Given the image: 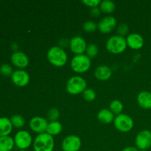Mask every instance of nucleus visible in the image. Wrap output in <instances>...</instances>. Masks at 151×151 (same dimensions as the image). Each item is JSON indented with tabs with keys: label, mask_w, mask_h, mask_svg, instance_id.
<instances>
[{
	"label": "nucleus",
	"mask_w": 151,
	"mask_h": 151,
	"mask_svg": "<svg viewBox=\"0 0 151 151\" xmlns=\"http://www.w3.org/2000/svg\"><path fill=\"white\" fill-rule=\"evenodd\" d=\"M49 62L55 67H63L68 60V55L64 49L59 46H54L50 48L47 53Z\"/></svg>",
	"instance_id": "1"
},
{
	"label": "nucleus",
	"mask_w": 151,
	"mask_h": 151,
	"mask_svg": "<svg viewBox=\"0 0 151 151\" xmlns=\"http://www.w3.org/2000/svg\"><path fill=\"white\" fill-rule=\"evenodd\" d=\"M34 151H53L55 140L52 136L47 133L38 134L32 142Z\"/></svg>",
	"instance_id": "2"
},
{
	"label": "nucleus",
	"mask_w": 151,
	"mask_h": 151,
	"mask_svg": "<svg viewBox=\"0 0 151 151\" xmlns=\"http://www.w3.org/2000/svg\"><path fill=\"white\" fill-rule=\"evenodd\" d=\"M127 42L125 37L113 35L107 40L106 44V50L112 54H121L126 50Z\"/></svg>",
	"instance_id": "3"
},
{
	"label": "nucleus",
	"mask_w": 151,
	"mask_h": 151,
	"mask_svg": "<svg viewBox=\"0 0 151 151\" xmlns=\"http://www.w3.org/2000/svg\"><path fill=\"white\" fill-rule=\"evenodd\" d=\"M91 65V58H89L85 54L74 56L70 63L72 70L78 74H83L86 72L90 69Z\"/></svg>",
	"instance_id": "4"
},
{
	"label": "nucleus",
	"mask_w": 151,
	"mask_h": 151,
	"mask_svg": "<svg viewBox=\"0 0 151 151\" xmlns=\"http://www.w3.org/2000/svg\"><path fill=\"white\" fill-rule=\"evenodd\" d=\"M66 91L72 95L83 94L87 88V83L84 78L81 76H73L66 82Z\"/></svg>",
	"instance_id": "5"
},
{
	"label": "nucleus",
	"mask_w": 151,
	"mask_h": 151,
	"mask_svg": "<svg viewBox=\"0 0 151 151\" xmlns=\"http://www.w3.org/2000/svg\"><path fill=\"white\" fill-rule=\"evenodd\" d=\"M114 125L117 131L122 133L129 132L134 128V120L132 118L125 114L116 115L114 119Z\"/></svg>",
	"instance_id": "6"
},
{
	"label": "nucleus",
	"mask_w": 151,
	"mask_h": 151,
	"mask_svg": "<svg viewBox=\"0 0 151 151\" xmlns=\"http://www.w3.org/2000/svg\"><path fill=\"white\" fill-rule=\"evenodd\" d=\"M15 145L19 150H27L32 144V138L31 134L27 131H19L16 134L14 137Z\"/></svg>",
	"instance_id": "7"
},
{
	"label": "nucleus",
	"mask_w": 151,
	"mask_h": 151,
	"mask_svg": "<svg viewBox=\"0 0 151 151\" xmlns=\"http://www.w3.org/2000/svg\"><path fill=\"white\" fill-rule=\"evenodd\" d=\"M82 145L81 138L76 135H69L61 143L62 151H79Z\"/></svg>",
	"instance_id": "8"
},
{
	"label": "nucleus",
	"mask_w": 151,
	"mask_h": 151,
	"mask_svg": "<svg viewBox=\"0 0 151 151\" xmlns=\"http://www.w3.org/2000/svg\"><path fill=\"white\" fill-rule=\"evenodd\" d=\"M135 144L138 150H147L151 147V131L149 130L140 131L135 138Z\"/></svg>",
	"instance_id": "9"
},
{
	"label": "nucleus",
	"mask_w": 151,
	"mask_h": 151,
	"mask_svg": "<svg viewBox=\"0 0 151 151\" xmlns=\"http://www.w3.org/2000/svg\"><path fill=\"white\" fill-rule=\"evenodd\" d=\"M48 120L43 116H34L29 120V126L33 132L38 134L47 132V128L48 126Z\"/></svg>",
	"instance_id": "10"
},
{
	"label": "nucleus",
	"mask_w": 151,
	"mask_h": 151,
	"mask_svg": "<svg viewBox=\"0 0 151 151\" xmlns=\"http://www.w3.org/2000/svg\"><path fill=\"white\" fill-rule=\"evenodd\" d=\"M117 27L116 19L112 16H108L103 18L97 24V29L102 33L108 34L113 31Z\"/></svg>",
	"instance_id": "11"
},
{
	"label": "nucleus",
	"mask_w": 151,
	"mask_h": 151,
	"mask_svg": "<svg viewBox=\"0 0 151 151\" xmlns=\"http://www.w3.org/2000/svg\"><path fill=\"white\" fill-rule=\"evenodd\" d=\"M87 44L86 40L81 36H75L70 39L69 42V48L70 50L75 54V55H83L86 52V50L87 48Z\"/></svg>",
	"instance_id": "12"
},
{
	"label": "nucleus",
	"mask_w": 151,
	"mask_h": 151,
	"mask_svg": "<svg viewBox=\"0 0 151 151\" xmlns=\"http://www.w3.org/2000/svg\"><path fill=\"white\" fill-rule=\"evenodd\" d=\"M11 63L20 69L27 67L29 60L28 56L22 51H16L11 55L10 57Z\"/></svg>",
	"instance_id": "13"
},
{
	"label": "nucleus",
	"mask_w": 151,
	"mask_h": 151,
	"mask_svg": "<svg viewBox=\"0 0 151 151\" xmlns=\"http://www.w3.org/2000/svg\"><path fill=\"white\" fill-rule=\"evenodd\" d=\"M29 75L26 71L23 69H17L14 71L11 75L12 82L16 86L24 87L27 85L29 82Z\"/></svg>",
	"instance_id": "14"
},
{
	"label": "nucleus",
	"mask_w": 151,
	"mask_h": 151,
	"mask_svg": "<svg viewBox=\"0 0 151 151\" xmlns=\"http://www.w3.org/2000/svg\"><path fill=\"white\" fill-rule=\"evenodd\" d=\"M128 47L132 50H139L144 46V38L139 33H130L126 38Z\"/></svg>",
	"instance_id": "15"
},
{
	"label": "nucleus",
	"mask_w": 151,
	"mask_h": 151,
	"mask_svg": "<svg viewBox=\"0 0 151 151\" xmlns=\"http://www.w3.org/2000/svg\"><path fill=\"white\" fill-rule=\"evenodd\" d=\"M112 75V70L106 65H100L94 70V77L100 81H106L110 79Z\"/></svg>",
	"instance_id": "16"
},
{
	"label": "nucleus",
	"mask_w": 151,
	"mask_h": 151,
	"mask_svg": "<svg viewBox=\"0 0 151 151\" xmlns=\"http://www.w3.org/2000/svg\"><path fill=\"white\" fill-rule=\"evenodd\" d=\"M137 103L139 106L144 109H151V92L142 91L137 95Z\"/></svg>",
	"instance_id": "17"
},
{
	"label": "nucleus",
	"mask_w": 151,
	"mask_h": 151,
	"mask_svg": "<svg viewBox=\"0 0 151 151\" xmlns=\"http://www.w3.org/2000/svg\"><path fill=\"white\" fill-rule=\"evenodd\" d=\"M13 130L10 119L7 117H0V137H7Z\"/></svg>",
	"instance_id": "18"
},
{
	"label": "nucleus",
	"mask_w": 151,
	"mask_h": 151,
	"mask_svg": "<svg viewBox=\"0 0 151 151\" xmlns=\"http://www.w3.org/2000/svg\"><path fill=\"white\" fill-rule=\"evenodd\" d=\"M115 116L114 114L109 109H101L97 114V119L100 122L103 124H110L114 122Z\"/></svg>",
	"instance_id": "19"
},
{
	"label": "nucleus",
	"mask_w": 151,
	"mask_h": 151,
	"mask_svg": "<svg viewBox=\"0 0 151 151\" xmlns=\"http://www.w3.org/2000/svg\"><path fill=\"white\" fill-rule=\"evenodd\" d=\"M14 145V139L10 136L0 137V151H11Z\"/></svg>",
	"instance_id": "20"
},
{
	"label": "nucleus",
	"mask_w": 151,
	"mask_h": 151,
	"mask_svg": "<svg viewBox=\"0 0 151 151\" xmlns=\"http://www.w3.org/2000/svg\"><path fill=\"white\" fill-rule=\"evenodd\" d=\"M62 128H63V126H62L61 123L58 121L50 122L48 124V126H47L46 133L54 137V136H57L61 133Z\"/></svg>",
	"instance_id": "21"
},
{
	"label": "nucleus",
	"mask_w": 151,
	"mask_h": 151,
	"mask_svg": "<svg viewBox=\"0 0 151 151\" xmlns=\"http://www.w3.org/2000/svg\"><path fill=\"white\" fill-rule=\"evenodd\" d=\"M100 9L103 13L111 14L116 10V4L113 1L104 0V1H101V3L100 4Z\"/></svg>",
	"instance_id": "22"
},
{
	"label": "nucleus",
	"mask_w": 151,
	"mask_h": 151,
	"mask_svg": "<svg viewBox=\"0 0 151 151\" xmlns=\"http://www.w3.org/2000/svg\"><path fill=\"white\" fill-rule=\"evenodd\" d=\"M109 110L114 114L119 115L122 114L123 111V104L120 100H114L111 102L110 106H109Z\"/></svg>",
	"instance_id": "23"
},
{
	"label": "nucleus",
	"mask_w": 151,
	"mask_h": 151,
	"mask_svg": "<svg viewBox=\"0 0 151 151\" xmlns=\"http://www.w3.org/2000/svg\"><path fill=\"white\" fill-rule=\"evenodd\" d=\"M10 122H11L13 127L16 128H22L25 125V119L22 115L15 114L10 117Z\"/></svg>",
	"instance_id": "24"
},
{
	"label": "nucleus",
	"mask_w": 151,
	"mask_h": 151,
	"mask_svg": "<svg viewBox=\"0 0 151 151\" xmlns=\"http://www.w3.org/2000/svg\"><path fill=\"white\" fill-rule=\"evenodd\" d=\"M99 48L96 44H90L87 46L86 50V55L89 58H94L98 55Z\"/></svg>",
	"instance_id": "25"
},
{
	"label": "nucleus",
	"mask_w": 151,
	"mask_h": 151,
	"mask_svg": "<svg viewBox=\"0 0 151 151\" xmlns=\"http://www.w3.org/2000/svg\"><path fill=\"white\" fill-rule=\"evenodd\" d=\"M97 97L95 91L92 88H87L85 91L83 92V97L84 100L87 102H92L94 101Z\"/></svg>",
	"instance_id": "26"
},
{
	"label": "nucleus",
	"mask_w": 151,
	"mask_h": 151,
	"mask_svg": "<svg viewBox=\"0 0 151 151\" xmlns=\"http://www.w3.org/2000/svg\"><path fill=\"white\" fill-rule=\"evenodd\" d=\"M47 119L50 122H54V121H58L59 116H60V111L56 108H51L47 111Z\"/></svg>",
	"instance_id": "27"
},
{
	"label": "nucleus",
	"mask_w": 151,
	"mask_h": 151,
	"mask_svg": "<svg viewBox=\"0 0 151 151\" xmlns=\"http://www.w3.org/2000/svg\"><path fill=\"white\" fill-rule=\"evenodd\" d=\"M13 68L8 63H3L1 66H0V74L4 77H9L13 75Z\"/></svg>",
	"instance_id": "28"
},
{
	"label": "nucleus",
	"mask_w": 151,
	"mask_h": 151,
	"mask_svg": "<svg viewBox=\"0 0 151 151\" xmlns=\"http://www.w3.org/2000/svg\"><path fill=\"white\" fill-rule=\"evenodd\" d=\"M116 32L119 36H128L129 33V27L125 23H121L116 27Z\"/></svg>",
	"instance_id": "29"
},
{
	"label": "nucleus",
	"mask_w": 151,
	"mask_h": 151,
	"mask_svg": "<svg viewBox=\"0 0 151 151\" xmlns=\"http://www.w3.org/2000/svg\"><path fill=\"white\" fill-rule=\"evenodd\" d=\"M84 31L86 32H93L97 29V24L93 21H87L83 25Z\"/></svg>",
	"instance_id": "30"
},
{
	"label": "nucleus",
	"mask_w": 151,
	"mask_h": 151,
	"mask_svg": "<svg viewBox=\"0 0 151 151\" xmlns=\"http://www.w3.org/2000/svg\"><path fill=\"white\" fill-rule=\"evenodd\" d=\"M82 3L85 5L88 6L91 8H94V7L100 6L101 1L100 0H83V1H82Z\"/></svg>",
	"instance_id": "31"
},
{
	"label": "nucleus",
	"mask_w": 151,
	"mask_h": 151,
	"mask_svg": "<svg viewBox=\"0 0 151 151\" xmlns=\"http://www.w3.org/2000/svg\"><path fill=\"white\" fill-rule=\"evenodd\" d=\"M69 42H70V40L67 39V38H61L59 41L58 46L63 49L66 48L67 47H69Z\"/></svg>",
	"instance_id": "32"
},
{
	"label": "nucleus",
	"mask_w": 151,
	"mask_h": 151,
	"mask_svg": "<svg viewBox=\"0 0 151 151\" xmlns=\"http://www.w3.org/2000/svg\"><path fill=\"white\" fill-rule=\"evenodd\" d=\"M101 13V10H100V7H94V8H91V11H90V14L92 17H98Z\"/></svg>",
	"instance_id": "33"
},
{
	"label": "nucleus",
	"mask_w": 151,
	"mask_h": 151,
	"mask_svg": "<svg viewBox=\"0 0 151 151\" xmlns=\"http://www.w3.org/2000/svg\"><path fill=\"white\" fill-rule=\"evenodd\" d=\"M122 151H139L138 148L137 147L134 146H128V147H125Z\"/></svg>",
	"instance_id": "34"
},
{
	"label": "nucleus",
	"mask_w": 151,
	"mask_h": 151,
	"mask_svg": "<svg viewBox=\"0 0 151 151\" xmlns=\"http://www.w3.org/2000/svg\"><path fill=\"white\" fill-rule=\"evenodd\" d=\"M11 47H12V49H13V50H15V52L16 51H17V49H18V44H16V43H13V44H12V45H11Z\"/></svg>",
	"instance_id": "35"
},
{
	"label": "nucleus",
	"mask_w": 151,
	"mask_h": 151,
	"mask_svg": "<svg viewBox=\"0 0 151 151\" xmlns=\"http://www.w3.org/2000/svg\"><path fill=\"white\" fill-rule=\"evenodd\" d=\"M19 151H28L27 150H19Z\"/></svg>",
	"instance_id": "36"
},
{
	"label": "nucleus",
	"mask_w": 151,
	"mask_h": 151,
	"mask_svg": "<svg viewBox=\"0 0 151 151\" xmlns=\"http://www.w3.org/2000/svg\"><path fill=\"white\" fill-rule=\"evenodd\" d=\"M141 151H147V150H141Z\"/></svg>",
	"instance_id": "37"
}]
</instances>
